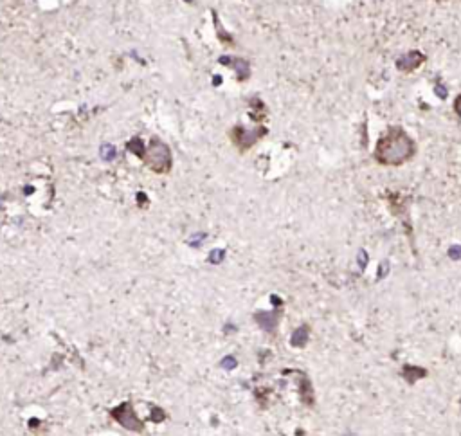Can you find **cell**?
<instances>
[{
    "label": "cell",
    "mask_w": 461,
    "mask_h": 436,
    "mask_svg": "<svg viewBox=\"0 0 461 436\" xmlns=\"http://www.w3.org/2000/svg\"><path fill=\"white\" fill-rule=\"evenodd\" d=\"M414 155V143L402 128H391L375 148V159L382 164H402Z\"/></svg>",
    "instance_id": "1"
},
{
    "label": "cell",
    "mask_w": 461,
    "mask_h": 436,
    "mask_svg": "<svg viewBox=\"0 0 461 436\" xmlns=\"http://www.w3.org/2000/svg\"><path fill=\"white\" fill-rule=\"evenodd\" d=\"M449 254H451V258L458 260V258H461V249L460 247H452L451 251H449Z\"/></svg>",
    "instance_id": "4"
},
{
    "label": "cell",
    "mask_w": 461,
    "mask_h": 436,
    "mask_svg": "<svg viewBox=\"0 0 461 436\" xmlns=\"http://www.w3.org/2000/svg\"><path fill=\"white\" fill-rule=\"evenodd\" d=\"M454 110H456V114L461 117V96H458V98H456V103H454Z\"/></svg>",
    "instance_id": "5"
},
{
    "label": "cell",
    "mask_w": 461,
    "mask_h": 436,
    "mask_svg": "<svg viewBox=\"0 0 461 436\" xmlns=\"http://www.w3.org/2000/svg\"><path fill=\"white\" fill-rule=\"evenodd\" d=\"M421 61H423V54H420L416 51H412V53H409V54H406L404 58L398 59L397 67L400 70H404V72H409V70L416 69L418 65H421Z\"/></svg>",
    "instance_id": "2"
},
{
    "label": "cell",
    "mask_w": 461,
    "mask_h": 436,
    "mask_svg": "<svg viewBox=\"0 0 461 436\" xmlns=\"http://www.w3.org/2000/svg\"><path fill=\"white\" fill-rule=\"evenodd\" d=\"M307 335H308V333H307V330H298V333L294 335L292 342H294V344H296V346H301L303 342L307 341Z\"/></svg>",
    "instance_id": "3"
}]
</instances>
